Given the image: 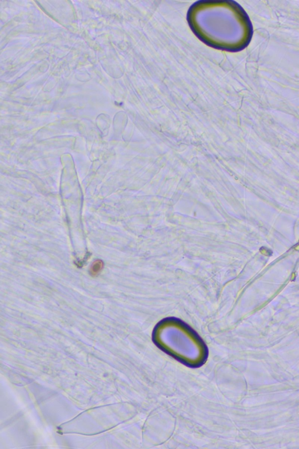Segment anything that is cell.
<instances>
[{"label": "cell", "mask_w": 299, "mask_h": 449, "mask_svg": "<svg viewBox=\"0 0 299 449\" xmlns=\"http://www.w3.org/2000/svg\"><path fill=\"white\" fill-rule=\"evenodd\" d=\"M187 20L201 41L222 51H241L250 43L253 33L246 12L233 1L196 2L189 9Z\"/></svg>", "instance_id": "1"}, {"label": "cell", "mask_w": 299, "mask_h": 449, "mask_svg": "<svg viewBox=\"0 0 299 449\" xmlns=\"http://www.w3.org/2000/svg\"><path fill=\"white\" fill-rule=\"evenodd\" d=\"M104 267V264L101 260H96L92 263L90 268V273L92 276H97Z\"/></svg>", "instance_id": "2"}]
</instances>
